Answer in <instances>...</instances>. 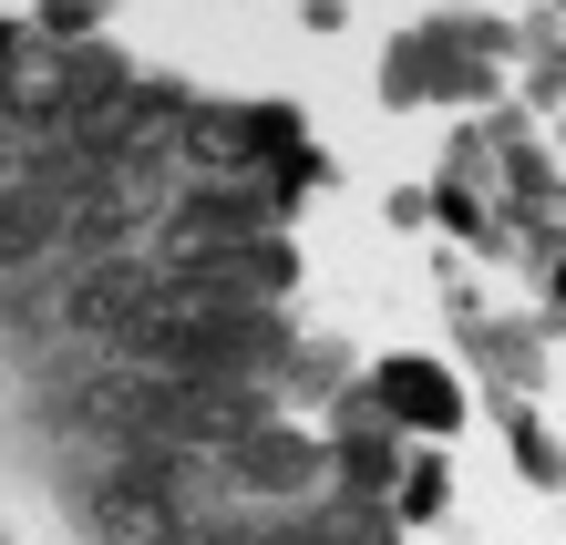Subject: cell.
Here are the masks:
<instances>
[{
  "mask_svg": "<svg viewBox=\"0 0 566 545\" xmlns=\"http://www.w3.org/2000/svg\"><path fill=\"white\" fill-rule=\"evenodd\" d=\"M145 298H155V268L135 258V248H114V258H93L83 268V279H73V298H62V319H73V329H124V319H135L145 310Z\"/></svg>",
  "mask_w": 566,
  "mask_h": 545,
  "instance_id": "7a4b0ae2",
  "label": "cell"
},
{
  "mask_svg": "<svg viewBox=\"0 0 566 545\" xmlns=\"http://www.w3.org/2000/svg\"><path fill=\"white\" fill-rule=\"evenodd\" d=\"M0 114L62 134V52H11V73H0Z\"/></svg>",
  "mask_w": 566,
  "mask_h": 545,
  "instance_id": "5b68a950",
  "label": "cell"
},
{
  "mask_svg": "<svg viewBox=\"0 0 566 545\" xmlns=\"http://www.w3.org/2000/svg\"><path fill=\"white\" fill-rule=\"evenodd\" d=\"M227 473H238V484H258V494H298V484L319 473V442H298V432H279V422H258V432L227 442Z\"/></svg>",
  "mask_w": 566,
  "mask_h": 545,
  "instance_id": "277c9868",
  "label": "cell"
},
{
  "mask_svg": "<svg viewBox=\"0 0 566 545\" xmlns=\"http://www.w3.org/2000/svg\"><path fill=\"white\" fill-rule=\"evenodd\" d=\"M11 52H21V42H11V31H0V73H11Z\"/></svg>",
  "mask_w": 566,
  "mask_h": 545,
  "instance_id": "ba28073f",
  "label": "cell"
},
{
  "mask_svg": "<svg viewBox=\"0 0 566 545\" xmlns=\"http://www.w3.org/2000/svg\"><path fill=\"white\" fill-rule=\"evenodd\" d=\"M165 248H238V237H269V186H186L176 207H165Z\"/></svg>",
  "mask_w": 566,
  "mask_h": 545,
  "instance_id": "6da1fadb",
  "label": "cell"
},
{
  "mask_svg": "<svg viewBox=\"0 0 566 545\" xmlns=\"http://www.w3.org/2000/svg\"><path fill=\"white\" fill-rule=\"evenodd\" d=\"M381 401H391V412H412V422H453L443 370H422V360H391V370H381Z\"/></svg>",
  "mask_w": 566,
  "mask_h": 545,
  "instance_id": "8992f818",
  "label": "cell"
},
{
  "mask_svg": "<svg viewBox=\"0 0 566 545\" xmlns=\"http://www.w3.org/2000/svg\"><path fill=\"white\" fill-rule=\"evenodd\" d=\"M340 463H350V484H360V494H381V484H391V442H350Z\"/></svg>",
  "mask_w": 566,
  "mask_h": 545,
  "instance_id": "52a82bcc",
  "label": "cell"
},
{
  "mask_svg": "<svg viewBox=\"0 0 566 545\" xmlns=\"http://www.w3.org/2000/svg\"><path fill=\"white\" fill-rule=\"evenodd\" d=\"M52 227H62V196L31 176V165H0V279L31 258H52Z\"/></svg>",
  "mask_w": 566,
  "mask_h": 545,
  "instance_id": "3957f363",
  "label": "cell"
}]
</instances>
